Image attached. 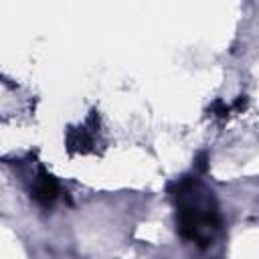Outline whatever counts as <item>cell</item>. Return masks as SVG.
<instances>
[{
	"mask_svg": "<svg viewBox=\"0 0 259 259\" xmlns=\"http://www.w3.org/2000/svg\"><path fill=\"white\" fill-rule=\"evenodd\" d=\"M180 206H178V229L184 239H192L200 247L212 243L214 233L221 227V217L212 196H198L194 192V180H182L178 186Z\"/></svg>",
	"mask_w": 259,
	"mask_h": 259,
	"instance_id": "cell-1",
	"label": "cell"
},
{
	"mask_svg": "<svg viewBox=\"0 0 259 259\" xmlns=\"http://www.w3.org/2000/svg\"><path fill=\"white\" fill-rule=\"evenodd\" d=\"M32 194H34V200H36L40 206H51V204L55 202L57 194H59V184H57V180H55L49 172L40 170V174H38V178H36V182H34Z\"/></svg>",
	"mask_w": 259,
	"mask_h": 259,
	"instance_id": "cell-2",
	"label": "cell"
}]
</instances>
